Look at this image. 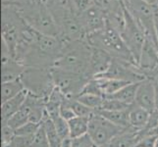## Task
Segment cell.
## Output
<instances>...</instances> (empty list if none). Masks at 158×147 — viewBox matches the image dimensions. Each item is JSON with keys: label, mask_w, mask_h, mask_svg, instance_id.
I'll return each mask as SVG.
<instances>
[{"label": "cell", "mask_w": 158, "mask_h": 147, "mask_svg": "<svg viewBox=\"0 0 158 147\" xmlns=\"http://www.w3.org/2000/svg\"><path fill=\"white\" fill-rule=\"evenodd\" d=\"M59 114H60V116H61L63 119L67 120V121H70L71 119H73V118H75V117H77V116L75 115V113H74V111L72 110V108H71V106L69 105L67 97H66V99H65V100L62 102L61 106H60Z\"/></svg>", "instance_id": "83f0119b"}, {"label": "cell", "mask_w": 158, "mask_h": 147, "mask_svg": "<svg viewBox=\"0 0 158 147\" xmlns=\"http://www.w3.org/2000/svg\"><path fill=\"white\" fill-rule=\"evenodd\" d=\"M124 129L94 112L89 117L88 134L96 147H104Z\"/></svg>", "instance_id": "8992f818"}, {"label": "cell", "mask_w": 158, "mask_h": 147, "mask_svg": "<svg viewBox=\"0 0 158 147\" xmlns=\"http://www.w3.org/2000/svg\"><path fill=\"white\" fill-rule=\"evenodd\" d=\"M40 124L32 123V122H28L25 124L24 126H22L21 128L17 129L15 130V135H21V137H32L35 135V133L39 130Z\"/></svg>", "instance_id": "484cf974"}, {"label": "cell", "mask_w": 158, "mask_h": 147, "mask_svg": "<svg viewBox=\"0 0 158 147\" xmlns=\"http://www.w3.org/2000/svg\"><path fill=\"white\" fill-rule=\"evenodd\" d=\"M31 147H50L43 122L41 123L39 130H37V132L35 133V134L34 135V138H32V142H31Z\"/></svg>", "instance_id": "cb8c5ba5"}, {"label": "cell", "mask_w": 158, "mask_h": 147, "mask_svg": "<svg viewBox=\"0 0 158 147\" xmlns=\"http://www.w3.org/2000/svg\"><path fill=\"white\" fill-rule=\"evenodd\" d=\"M25 90V86L22 83V80H16L12 81H7V83H2L1 88V101L6 102L15 96H17L22 91Z\"/></svg>", "instance_id": "ac0fdd59"}, {"label": "cell", "mask_w": 158, "mask_h": 147, "mask_svg": "<svg viewBox=\"0 0 158 147\" xmlns=\"http://www.w3.org/2000/svg\"><path fill=\"white\" fill-rule=\"evenodd\" d=\"M131 105L125 104V103L113 99V98L104 97V101L99 110H108V111H121V110H127Z\"/></svg>", "instance_id": "d4e9b609"}, {"label": "cell", "mask_w": 158, "mask_h": 147, "mask_svg": "<svg viewBox=\"0 0 158 147\" xmlns=\"http://www.w3.org/2000/svg\"><path fill=\"white\" fill-rule=\"evenodd\" d=\"M140 83H141V81H140ZM140 83L129 84L126 86H124L123 88L120 89L119 91H117L116 93H114L112 95H109V96H106V97L119 100V101L125 103V104L132 105L135 103V94H137V91H138V88H139Z\"/></svg>", "instance_id": "2e32d148"}, {"label": "cell", "mask_w": 158, "mask_h": 147, "mask_svg": "<svg viewBox=\"0 0 158 147\" xmlns=\"http://www.w3.org/2000/svg\"><path fill=\"white\" fill-rule=\"evenodd\" d=\"M28 96V91L26 89L11 99L3 102L1 105V119L2 124H6L8 120L12 117L15 113H17L23 107L24 103Z\"/></svg>", "instance_id": "7c38bea8"}, {"label": "cell", "mask_w": 158, "mask_h": 147, "mask_svg": "<svg viewBox=\"0 0 158 147\" xmlns=\"http://www.w3.org/2000/svg\"><path fill=\"white\" fill-rule=\"evenodd\" d=\"M152 10H153V15H154V25H155V30L158 37V5L156 6H152Z\"/></svg>", "instance_id": "d6a6232c"}, {"label": "cell", "mask_w": 158, "mask_h": 147, "mask_svg": "<svg viewBox=\"0 0 158 147\" xmlns=\"http://www.w3.org/2000/svg\"><path fill=\"white\" fill-rule=\"evenodd\" d=\"M20 80L27 91L44 99H47L55 88L50 69L26 67Z\"/></svg>", "instance_id": "277c9868"}, {"label": "cell", "mask_w": 158, "mask_h": 147, "mask_svg": "<svg viewBox=\"0 0 158 147\" xmlns=\"http://www.w3.org/2000/svg\"><path fill=\"white\" fill-rule=\"evenodd\" d=\"M112 60L113 57L106 51L96 47H92L88 73L89 77L90 79H94L103 75L108 70Z\"/></svg>", "instance_id": "9c48e42d"}, {"label": "cell", "mask_w": 158, "mask_h": 147, "mask_svg": "<svg viewBox=\"0 0 158 147\" xmlns=\"http://www.w3.org/2000/svg\"><path fill=\"white\" fill-rule=\"evenodd\" d=\"M43 125H44V129L50 147H61L64 140L60 137L52 120L48 117V115H46V117L43 120Z\"/></svg>", "instance_id": "d6986e66"}, {"label": "cell", "mask_w": 158, "mask_h": 147, "mask_svg": "<svg viewBox=\"0 0 158 147\" xmlns=\"http://www.w3.org/2000/svg\"><path fill=\"white\" fill-rule=\"evenodd\" d=\"M155 147H158V139H157V141H156V144H155Z\"/></svg>", "instance_id": "e575fe53"}, {"label": "cell", "mask_w": 158, "mask_h": 147, "mask_svg": "<svg viewBox=\"0 0 158 147\" xmlns=\"http://www.w3.org/2000/svg\"><path fill=\"white\" fill-rule=\"evenodd\" d=\"M68 103L69 105L72 108V110L74 111L75 115L78 117H90L92 114H94L95 111H94L92 109L86 107L85 105H84L83 103H81L80 101H78L76 98H68Z\"/></svg>", "instance_id": "7402d4cb"}, {"label": "cell", "mask_w": 158, "mask_h": 147, "mask_svg": "<svg viewBox=\"0 0 158 147\" xmlns=\"http://www.w3.org/2000/svg\"><path fill=\"white\" fill-rule=\"evenodd\" d=\"M71 142H72V147H95L94 143L92 142V140L89 137V134L79 138L71 139Z\"/></svg>", "instance_id": "f1b7e54d"}, {"label": "cell", "mask_w": 158, "mask_h": 147, "mask_svg": "<svg viewBox=\"0 0 158 147\" xmlns=\"http://www.w3.org/2000/svg\"><path fill=\"white\" fill-rule=\"evenodd\" d=\"M13 4L19 7L20 10L17 11V13L34 30L46 35L60 37L61 31L54 21L49 9L43 5L41 1L24 0Z\"/></svg>", "instance_id": "6da1fadb"}, {"label": "cell", "mask_w": 158, "mask_h": 147, "mask_svg": "<svg viewBox=\"0 0 158 147\" xmlns=\"http://www.w3.org/2000/svg\"><path fill=\"white\" fill-rule=\"evenodd\" d=\"M97 78L114 79L129 84L140 83L146 80L145 75L141 72L139 65L119 58H113L108 70Z\"/></svg>", "instance_id": "ba28073f"}, {"label": "cell", "mask_w": 158, "mask_h": 147, "mask_svg": "<svg viewBox=\"0 0 158 147\" xmlns=\"http://www.w3.org/2000/svg\"><path fill=\"white\" fill-rule=\"evenodd\" d=\"M124 13L125 19H126V27L121 35L132 53L135 63L139 65L141 52H143L146 40V35L143 29L141 28L139 22L133 17V15L129 12L126 6H124Z\"/></svg>", "instance_id": "5b68a950"}, {"label": "cell", "mask_w": 158, "mask_h": 147, "mask_svg": "<svg viewBox=\"0 0 158 147\" xmlns=\"http://www.w3.org/2000/svg\"><path fill=\"white\" fill-rule=\"evenodd\" d=\"M139 129L130 126L113 137L104 147H135L139 141Z\"/></svg>", "instance_id": "8fae6325"}, {"label": "cell", "mask_w": 158, "mask_h": 147, "mask_svg": "<svg viewBox=\"0 0 158 147\" xmlns=\"http://www.w3.org/2000/svg\"><path fill=\"white\" fill-rule=\"evenodd\" d=\"M89 117H75L68 121L70 138L75 139L88 134Z\"/></svg>", "instance_id": "9a60e30c"}, {"label": "cell", "mask_w": 158, "mask_h": 147, "mask_svg": "<svg viewBox=\"0 0 158 147\" xmlns=\"http://www.w3.org/2000/svg\"><path fill=\"white\" fill-rule=\"evenodd\" d=\"M95 147H96V146H95Z\"/></svg>", "instance_id": "8d00e7d4"}, {"label": "cell", "mask_w": 158, "mask_h": 147, "mask_svg": "<svg viewBox=\"0 0 158 147\" xmlns=\"http://www.w3.org/2000/svg\"><path fill=\"white\" fill-rule=\"evenodd\" d=\"M97 86L102 93L103 97H106L109 95H112L116 93L124 86L129 84V83L119 80H114V79H107V78H95L94 79Z\"/></svg>", "instance_id": "5bb4252c"}, {"label": "cell", "mask_w": 158, "mask_h": 147, "mask_svg": "<svg viewBox=\"0 0 158 147\" xmlns=\"http://www.w3.org/2000/svg\"><path fill=\"white\" fill-rule=\"evenodd\" d=\"M135 103L150 113L155 110V88L152 80L146 79L139 84Z\"/></svg>", "instance_id": "30bf717a"}, {"label": "cell", "mask_w": 158, "mask_h": 147, "mask_svg": "<svg viewBox=\"0 0 158 147\" xmlns=\"http://www.w3.org/2000/svg\"><path fill=\"white\" fill-rule=\"evenodd\" d=\"M91 49L92 47L85 39L65 42L53 68L89 77Z\"/></svg>", "instance_id": "7a4b0ae2"}, {"label": "cell", "mask_w": 158, "mask_h": 147, "mask_svg": "<svg viewBox=\"0 0 158 147\" xmlns=\"http://www.w3.org/2000/svg\"><path fill=\"white\" fill-rule=\"evenodd\" d=\"M129 125L139 130L143 129L148 125L150 112L141 108L135 103L129 107Z\"/></svg>", "instance_id": "4fadbf2b"}, {"label": "cell", "mask_w": 158, "mask_h": 147, "mask_svg": "<svg viewBox=\"0 0 158 147\" xmlns=\"http://www.w3.org/2000/svg\"><path fill=\"white\" fill-rule=\"evenodd\" d=\"M39 1H41L42 2V0H39ZM47 1H49V0H47Z\"/></svg>", "instance_id": "d590c367"}, {"label": "cell", "mask_w": 158, "mask_h": 147, "mask_svg": "<svg viewBox=\"0 0 158 147\" xmlns=\"http://www.w3.org/2000/svg\"><path fill=\"white\" fill-rule=\"evenodd\" d=\"M76 99L83 103L86 107L92 109L94 111H97L101 108L103 101H104V97L90 93H81L79 96L76 97Z\"/></svg>", "instance_id": "ffe728a7"}, {"label": "cell", "mask_w": 158, "mask_h": 147, "mask_svg": "<svg viewBox=\"0 0 158 147\" xmlns=\"http://www.w3.org/2000/svg\"><path fill=\"white\" fill-rule=\"evenodd\" d=\"M157 139L158 137H148L140 138L138 145L135 147H155Z\"/></svg>", "instance_id": "4dcf8cb0"}, {"label": "cell", "mask_w": 158, "mask_h": 147, "mask_svg": "<svg viewBox=\"0 0 158 147\" xmlns=\"http://www.w3.org/2000/svg\"><path fill=\"white\" fill-rule=\"evenodd\" d=\"M52 122L55 126V129L57 130L58 134L60 135L63 140L70 138V129H69V124L67 120L63 119L60 115L54 117L51 119ZM71 139V138H70Z\"/></svg>", "instance_id": "603a6c76"}, {"label": "cell", "mask_w": 158, "mask_h": 147, "mask_svg": "<svg viewBox=\"0 0 158 147\" xmlns=\"http://www.w3.org/2000/svg\"><path fill=\"white\" fill-rule=\"evenodd\" d=\"M32 138H34V135H32V137L15 135L13 139L11 140L9 143H7L6 145H3L2 147H31Z\"/></svg>", "instance_id": "4316f807"}, {"label": "cell", "mask_w": 158, "mask_h": 147, "mask_svg": "<svg viewBox=\"0 0 158 147\" xmlns=\"http://www.w3.org/2000/svg\"><path fill=\"white\" fill-rule=\"evenodd\" d=\"M61 147H72V142H71V139H65L62 143Z\"/></svg>", "instance_id": "836d02e7"}, {"label": "cell", "mask_w": 158, "mask_h": 147, "mask_svg": "<svg viewBox=\"0 0 158 147\" xmlns=\"http://www.w3.org/2000/svg\"><path fill=\"white\" fill-rule=\"evenodd\" d=\"M145 128H149V129L158 128V110H154L153 112L150 113L148 122Z\"/></svg>", "instance_id": "1f68e13d"}, {"label": "cell", "mask_w": 158, "mask_h": 147, "mask_svg": "<svg viewBox=\"0 0 158 147\" xmlns=\"http://www.w3.org/2000/svg\"><path fill=\"white\" fill-rule=\"evenodd\" d=\"M53 83L68 98H76L84 90L86 84L91 80L84 75L66 72L57 68L50 69Z\"/></svg>", "instance_id": "52a82bcc"}, {"label": "cell", "mask_w": 158, "mask_h": 147, "mask_svg": "<svg viewBox=\"0 0 158 147\" xmlns=\"http://www.w3.org/2000/svg\"><path fill=\"white\" fill-rule=\"evenodd\" d=\"M15 137V129L7 125H2V146L9 143Z\"/></svg>", "instance_id": "f546056e"}, {"label": "cell", "mask_w": 158, "mask_h": 147, "mask_svg": "<svg viewBox=\"0 0 158 147\" xmlns=\"http://www.w3.org/2000/svg\"><path fill=\"white\" fill-rule=\"evenodd\" d=\"M85 40L89 43L90 46L102 49L110 54L113 58L124 59L137 64L121 34L115 28H113V26L107 20L104 29L89 35Z\"/></svg>", "instance_id": "3957f363"}, {"label": "cell", "mask_w": 158, "mask_h": 147, "mask_svg": "<svg viewBox=\"0 0 158 147\" xmlns=\"http://www.w3.org/2000/svg\"><path fill=\"white\" fill-rule=\"evenodd\" d=\"M129 109L121 111H108V110H97L95 111L103 118L107 119L108 121L112 122L113 124L120 126L122 128H128L129 125Z\"/></svg>", "instance_id": "e0dca14e"}, {"label": "cell", "mask_w": 158, "mask_h": 147, "mask_svg": "<svg viewBox=\"0 0 158 147\" xmlns=\"http://www.w3.org/2000/svg\"><path fill=\"white\" fill-rule=\"evenodd\" d=\"M30 122V118H29V112L27 110V108L23 105L20 110L15 113L14 115L11 117L6 124H2V125H7L10 128H12L13 129H17L21 128L22 126H24L25 124Z\"/></svg>", "instance_id": "44dd1931"}]
</instances>
